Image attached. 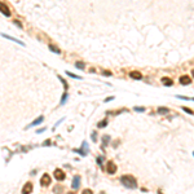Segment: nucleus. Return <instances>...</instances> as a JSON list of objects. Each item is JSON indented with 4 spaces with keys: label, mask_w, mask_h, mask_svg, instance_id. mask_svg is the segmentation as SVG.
<instances>
[{
    "label": "nucleus",
    "mask_w": 194,
    "mask_h": 194,
    "mask_svg": "<svg viewBox=\"0 0 194 194\" xmlns=\"http://www.w3.org/2000/svg\"><path fill=\"white\" fill-rule=\"evenodd\" d=\"M121 182L125 188H129V189H136V188H137V181H136V179L133 176L124 175L121 177Z\"/></svg>",
    "instance_id": "f257e3e1"
},
{
    "label": "nucleus",
    "mask_w": 194,
    "mask_h": 194,
    "mask_svg": "<svg viewBox=\"0 0 194 194\" xmlns=\"http://www.w3.org/2000/svg\"><path fill=\"white\" fill-rule=\"evenodd\" d=\"M50 184V176L48 173H44L43 177L40 179V185L42 186H48Z\"/></svg>",
    "instance_id": "f03ea898"
},
{
    "label": "nucleus",
    "mask_w": 194,
    "mask_h": 194,
    "mask_svg": "<svg viewBox=\"0 0 194 194\" xmlns=\"http://www.w3.org/2000/svg\"><path fill=\"white\" fill-rule=\"evenodd\" d=\"M54 177L57 179V180H60V181H62L65 179V172L62 170H60V168H57V170H54Z\"/></svg>",
    "instance_id": "7ed1b4c3"
},
{
    "label": "nucleus",
    "mask_w": 194,
    "mask_h": 194,
    "mask_svg": "<svg viewBox=\"0 0 194 194\" xmlns=\"http://www.w3.org/2000/svg\"><path fill=\"white\" fill-rule=\"evenodd\" d=\"M107 168V172H109L110 175H113V173H115L117 172V166H115V163L114 162H107V166H106Z\"/></svg>",
    "instance_id": "20e7f679"
},
{
    "label": "nucleus",
    "mask_w": 194,
    "mask_h": 194,
    "mask_svg": "<svg viewBox=\"0 0 194 194\" xmlns=\"http://www.w3.org/2000/svg\"><path fill=\"white\" fill-rule=\"evenodd\" d=\"M32 192V184L31 182H26L24 189H22V194H30Z\"/></svg>",
    "instance_id": "39448f33"
},
{
    "label": "nucleus",
    "mask_w": 194,
    "mask_h": 194,
    "mask_svg": "<svg viewBox=\"0 0 194 194\" xmlns=\"http://www.w3.org/2000/svg\"><path fill=\"white\" fill-rule=\"evenodd\" d=\"M180 83H181L182 85H188V84L192 83V78L188 76V75H182V76L180 78Z\"/></svg>",
    "instance_id": "423d86ee"
},
{
    "label": "nucleus",
    "mask_w": 194,
    "mask_h": 194,
    "mask_svg": "<svg viewBox=\"0 0 194 194\" xmlns=\"http://www.w3.org/2000/svg\"><path fill=\"white\" fill-rule=\"evenodd\" d=\"M79 185H80V177H79V176H75V177H74V180H73V189L74 190H76L78 188H79Z\"/></svg>",
    "instance_id": "0eeeda50"
},
{
    "label": "nucleus",
    "mask_w": 194,
    "mask_h": 194,
    "mask_svg": "<svg viewBox=\"0 0 194 194\" xmlns=\"http://www.w3.org/2000/svg\"><path fill=\"white\" fill-rule=\"evenodd\" d=\"M0 8H1V12H3V14H5L7 17H9L10 16V12H9V9H8V7L5 5L3 1L0 3Z\"/></svg>",
    "instance_id": "6e6552de"
},
{
    "label": "nucleus",
    "mask_w": 194,
    "mask_h": 194,
    "mask_svg": "<svg viewBox=\"0 0 194 194\" xmlns=\"http://www.w3.org/2000/svg\"><path fill=\"white\" fill-rule=\"evenodd\" d=\"M129 76L133 78V79H136V80H140V79L142 78V75H141L139 71H132V73H129Z\"/></svg>",
    "instance_id": "1a4fd4ad"
},
{
    "label": "nucleus",
    "mask_w": 194,
    "mask_h": 194,
    "mask_svg": "<svg viewBox=\"0 0 194 194\" xmlns=\"http://www.w3.org/2000/svg\"><path fill=\"white\" fill-rule=\"evenodd\" d=\"M162 83H163L164 85H167V87L172 85V80H171L170 78H162Z\"/></svg>",
    "instance_id": "9d476101"
},
{
    "label": "nucleus",
    "mask_w": 194,
    "mask_h": 194,
    "mask_svg": "<svg viewBox=\"0 0 194 194\" xmlns=\"http://www.w3.org/2000/svg\"><path fill=\"white\" fill-rule=\"evenodd\" d=\"M62 190H64V188H62L61 185H56V186H54V189H53L54 194H61Z\"/></svg>",
    "instance_id": "9b49d317"
},
{
    "label": "nucleus",
    "mask_w": 194,
    "mask_h": 194,
    "mask_svg": "<svg viewBox=\"0 0 194 194\" xmlns=\"http://www.w3.org/2000/svg\"><path fill=\"white\" fill-rule=\"evenodd\" d=\"M43 119H44V118H43V117H40L39 119H36L35 122H32V123H31L30 125H28V127H32V125H38L39 123H42V122H43Z\"/></svg>",
    "instance_id": "f8f14e48"
},
{
    "label": "nucleus",
    "mask_w": 194,
    "mask_h": 194,
    "mask_svg": "<svg viewBox=\"0 0 194 194\" xmlns=\"http://www.w3.org/2000/svg\"><path fill=\"white\" fill-rule=\"evenodd\" d=\"M49 49L50 50H53L54 53H60V49L56 47V45H53V44H49Z\"/></svg>",
    "instance_id": "ddd939ff"
},
{
    "label": "nucleus",
    "mask_w": 194,
    "mask_h": 194,
    "mask_svg": "<svg viewBox=\"0 0 194 194\" xmlns=\"http://www.w3.org/2000/svg\"><path fill=\"white\" fill-rule=\"evenodd\" d=\"M85 149H87V142H83V150H78V153H80L82 155H85Z\"/></svg>",
    "instance_id": "4468645a"
},
{
    "label": "nucleus",
    "mask_w": 194,
    "mask_h": 194,
    "mask_svg": "<svg viewBox=\"0 0 194 194\" xmlns=\"http://www.w3.org/2000/svg\"><path fill=\"white\" fill-rule=\"evenodd\" d=\"M168 111H170V110L166 109V107H159V109H158V113H159V114H167Z\"/></svg>",
    "instance_id": "2eb2a0df"
},
{
    "label": "nucleus",
    "mask_w": 194,
    "mask_h": 194,
    "mask_svg": "<svg viewBox=\"0 0 194 194\" xmlns=\"http://www.w3.org/2000/svg\"><path fill=\"white\" fill-rule=\"evenodd\" d=\"M75 66L78 67V69H82V70L84 69V64H83V62H76V65H75Z\"/></svg>",
    "instance_id": "dca6fc26"
},
{
    "label": "nucleus",
    "mask_w": 194,
    "mask_h": 194,
    "mask_svg": "<svg viewBox=\"0 0 194 194\" xmlns=\"http://www.w3.org/2000/svg\"><path fill=\"white\" fill-rule=\"evenodd\" d=\"M106 123H107V122H106V119H105V121H102V122L98 123V127H100V128H104L105 125H106Z\"/></svg>",
    "instance_id": "f3484780"
},
{
    "label": "nucleus",
    "mask_w": 194,
    "mask_h": 194,
    "mask_svg": "<svg viewBox=\"0 0 194 194\" xmlns=\"http://www.w3.org/2000/svg\"><path fill=\"white\" fill-rule=\"evenodd\" d=\"M66 98H67V93H64V96H62V100H61V105H64V104H65Z\"/></svg>",
    "instance_id": "a211bd4d"
},
{
    "label": "nucleus",
    "mask_w": 194,
    "mask_h": 194,
    "mask_svg": "<svg viewBox=\"0 0 194 194\" xmlns=\"http://www.w3.org/2000/svg\"><path fill=\"white\" fill-rule=\"evenodd\" d=\"M107 140H109V136H104V140H102V145H104V146H106Z\"/></svg>",
    "instance_id": "6ab92c4d"
},
{
    "label": "nucleus",
    "mask_w": 194,
    "mask_h": 194,
    "mask_svg": "<svg viewBox=\"0 0 194 194\" xmlns=\"http://www.w3.org/2000/svg\"><path fill=\"white\" fill-rule=\"evenodd\" d=\"M184 111H186L188 114H192V115H193V114H194V113H193V110H190V109H188V107H184Z\"/></svg>",
    "instance_id": "aec40b11"
},
{
    "label": "nucleus",
    "mask_w": 194,
    "mask_h": 194,
    "mask_svg": "<svg viewBox=\"0 0 194 194\" xmlns=\"http://www.w3.org/2000/svg\"><path fill=\"white\" fill-rule=\"evenodd\" d=\"M82 194H93L92 193V190H89V189H85V190H83V193Z\"/></svg>",
    "instance_id": "412c9836"
},
{
    "label": "nucleus",
    "mask_w": 194,
    "mask_h": 194,
    "mask_svg": "<svg viewBox=\"0 0 194 194\" xmlns=\"http://www.w3.org/2000/svg\"><path fill=\"white\" fill-rule=\"evenodd\" d=\"M67 75H69V76H71V78H78V79H80V76H76V75H74L73 73H67Z\"/></svg>",
    "instance_id": "4be33fe9"
},
{
    "label": "nucleus",
    "mask_w": 194,
    "mask_h": 194,
    "mask_svg": "<svg viewBox=\"0 0 194 194\" xmlns=\"http://www.w3.org/2000/svg\"><path fill=\"white\" fill-rule=\"evenodd\" d=\"M60 80H61L62 83H64V87H65V88H67V84H66V82H65V80H64V79H62L61 76H60Z\"/></svg>",
    "instance_id": "5701e85b"
},
{
    "label": "nucleus",
    "mask_w": 194,
    "mask_h": 194,
    "mask_svg": "<svg viewBox=\"0 0 194 194\" xmlns=\"http://www.w3.org/2000/svg\"><path fill=\"white\" fill-rule=\"evenodd\" d=\"M136 111H144V107H135Z\"/></svg>",
    "instance_id": "b1692460"
},
{
    "label": "nucleus",
    "mask_w": 194,
    "mask_h": 194,
    "mask_svg": "<svg viewBox=\"0 0 194 194\" xmlns=\"http://www.w3.org/2000/svg\"><path fill=\"white\" fill-rule=\"evenodd\" d=\"M104 75H106V76L107 75H111V73L110 71H104Z\"/></svg>",
    "instance_id": "393cba45"
},
{
    "label": "nucleus",
    "mask_w": 194,
    "mask_h": 194,
    "mask_svg": "<svg viewBox=\"0 0 194 194\" xmlns=\"http://www.w3.org/2000/svg\"><path fill=\"white\" fill-rule=\"evenodd\" d=\"M192 74H193V76H194V70H193V71H192Z\"/></svg>",
    "instance_id": "a878e982"
},
{
    "label": "nucleus",
    "mask_w": 194,
    "mask_h": 194,
    "mask_svg": "<svg viewBox=\"0 0 194 194\" xmlns=\"http://www.w3.org/2000/svg\"><path fill=\"white\" fill-rule=\"evenodd\" d=\"M67 194H74V193H73V192H70V193H67Z\"/></svg>",
    "instance_id": "bb28decb"
}]
</instances>
